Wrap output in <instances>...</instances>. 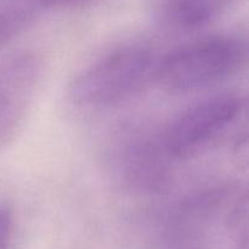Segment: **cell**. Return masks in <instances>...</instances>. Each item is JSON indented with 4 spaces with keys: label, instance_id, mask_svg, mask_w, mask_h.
Wrapping results in <instances>:
<instances>
[{
    "label": "cell",
    "instance_id": "obj_9",
    "mask_svg": "<svg viewBox=\"0 0 249 249\" xmlns=\"http://www.w3.org/2000/svg\"><path fill=\"white\" fill-rule=\"evenodd\" d=\"M39 11L44 9H74L85 6L96 0H23Z\"/></svg>",
    "mask_w": 249,
    "mask_h": 249
},
{
    "label": "cell",
    "instance_id": "obj_1",
    "mask_svg": "<svg viewBox=\"0 0 249 249\" xmlns=\"http://www.w3.org/2000/svg\"><path fill=\"white\" fill-rule=\"evenodd\" d=\"M247 44L231 34L209 36L180 45L157 60L155 78L172 94H190L230 79L247 62Z\"/></svg>",
    "mask_w": 249,
    "mask_h": 249
},
{
    "label": "cell",
    "instance_id": "obj_8",
    "mask_svg": "<svg viewBox=\"0 0 249 249\" xmlns=\"http://www.w3.org/2000/svg\"><path fill=\"white\" fill-rule=\"evenodd\" d=\"M15 230L14 209L0 201V249H11Z\"/></svg>",
    "mask_w": 249,
    "mask_h": 249
},
{
    "label": "cell",
    "instance_id": "obj_7",
    "mask_svg": "<svg viewBox=\"0 0 249 249\" xmlns=\"http://www.w3.org/2000/svg\"><path fill=\"white\" fill-rule=\"evenodd\" d=\"M39 12L23 0H0V51L31 28Z\"/></svg>",
    "mask_w": 249,
    "mask_h": 249
},
{
    "label": "cell",
    "instance_id": "obj_6",
    "mask_svg": "<svg viewBox=\"0 0 249 249\" xmlns=\"http://www.w3.org/2000/svg\"><path fill=\"white\" fill-rule=\"evenodd\" d=\"M231 0H160L165 23L178 31L192 32L209 26L228 9Z\"/></svg>",
    "mask_w": 249,
    "mask_h": 249
},
{
    "label": "cell",
    "instance_id": "obj_3",
    "mask_svg": "<svg viewBox=\"0 0 249 249\" xmlns=\"http://www.w3.org/2000/svg\"><path fill=\"white\" fill-rule=\"evenodd\" d=\"M243 111L245 102L236 94L214 95L191 105L160 133L163 148L173 160H190L228 134Z\"/></svg>",
    "mask_w": 249,
    "mask_h": 249
},
{
    "label": "cell",
    "instance_id": "obj_4",
    "mask_svg": "<svg viewBox=\"0 0 249 249\" xmlns=\"http://www.w3.org/2000/svg\"><path fill=\"white\" fill-rule=\"evenodd\" d=\"M43 56L22 49L0 57V153L21 134L44 78Z\"/></svg>",
    "mask_w": 249,
    "mask_h": 249
},
{
    "label": "cell",
    "instance_id": "obj_2",
    "mask_svg": "<svg viewBox=\"0 0 249 249\" xmlns=\"http://www.w3.org/2000/svg\"><path fill=\"white\" fill-rule=\"evenodd\" d=\"M157 60L143 45H123L80 70L71 80L67 97L84 109L117 106L138 94L155 78Z\"/></svg>",
    "mask_w": 249,
    "mask_h": 249
},
{
    "label": "cell",
    "instance_id": "obj_5",
    "mask_svg": "<svg viewBox=\"0 0 249 249\" xmlns=\"http://www.w3.org/2000/svg\"><path fill=\"white\" fill-rule=\"evenodd\" d=\"M174 162L164 151L160 136L131 135L123 139L112 153V164L122 182L130 189L160 194L172 182Z\"/></svg>",
    "mask_w": 249,
    "mask_h": 249
}]
</instances>
